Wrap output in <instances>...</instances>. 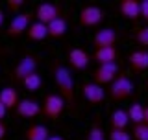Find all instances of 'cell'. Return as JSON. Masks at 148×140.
Segmentation results:
<instances>
[{
	"label": "cell",
	"instance_id": "cell-1",
	"mask_svg": "<svg viewBox=\"0 0 148 140\" xmlns=\"http://www.w3.org/2000/svg\"><path fill=\"white\" fill-rule=\"evenodd\" d=\"M52 76L54 83L59 90V96L65 100V103L69 107H76V94H74V77L65 65L61 63H54L52 65Z\"/></svg>",
	"mask_w": 148,
	"mask_h": 140
},
{
	"label": "cell",
	"instance_id": "cell-2",
	"mask_svg": "<svg viewBox=\"0 0 148 140\" xmlns=\"http://www.w3.org/2000/svg\"><path fill=\"white\" fill-rule=\"evenodd\" d=\"M65 107H67V103H65L63 98L56 92H50V94L45 96V101L41 105V114L48 122H58L61 118V114L65 113Z\"/></svg>",
	"mask_w": 148,
	"mask_h": 140
},
{
	"label": "cell",
	"instance_id": "cell-3",
	"mask_svg": "<svg viewBox=\"0 0 148 140\" xmlns=\"http://www.w3.org/2000/svg\"><path fill=\"white\" fill-rule=\"evenodd\" d=\"M133 90H135V85H133V81H132L128 76L120 74V76L109 85V88H108V96H109L113 101H124V100H128V98L133 94Z\"/></svg>",
	"mask_w": 148,
	"mask_h": 140
},
{
	"label": "cell",
	"instance_id": "cell-4",
	"mask_svg": "<svg viewBox=\"0 0 148 140\" xmlns=\"http://www.w3.org/2000/svg\"><path fill=\"white\" fill-rule=\"evenodd\" d=\"M32 18H34V15H32L30 11H21V13H17V15L11 18V22H9L6 35L11 37V39H18V37L26 35L28 28L32 26Z\"/></svg>",
	"mask_w": 148,
	"mask_h": 140
},
{
	"label": "cell",
	"instance_id": "cell-5",
	"mask_svg": "<svg viewBox=\"0 0 148 140\" xmlns=\"http://www.w3.org/2000/svg\"><path fill=\"white\" fill-rule=\"evenodd\" d=\"M120 65L119 63H108V65H100L98 68L92 72V83L104 87V85H111L119 76H120Z\"/></svg>",
	"mask_w": 148,
	"mask_h": 140
},
{
	"label": "cell",
	"instance_id": "cell-6",
	"mask_svg": "<svg viewBox=\"0 0 148 140\" xmlns=\"http://www.w3.org/2000/svg\"><path fill=\"white\" fill-rule=\"evenodd\" d=\"M37 57L35 55H24L11 70V79L15 83H22V79H26L30 74L37 72Z\"/></svg>",
	"mask_w": 148,
	"mask_h": 140
},
{
	"label": "cell",
	"instance_id": "cell-7",
	"mask_svg": "<svg viewBox=\"0 0 148 140\" xmlns=\"http://www.w3.org/2000/svg\"><path fill=\"white\" fill-rule=\"evenodd\" d=\"M61 6H59L58 2H43L39 4L35 9V18L37 22H41V24H50L52 20L61 17Z\"/></svg>",
	"mask_w": 148,
	"mask_h": 140
},
{
	"label": "cell",
	"instance_id": "cell-8",
	"mask_svg": "<svg viewBox=\"0 0 148 140\" xmlns=\"http://www.w3.org/2000/svg\"><path fill=\"white\" fill-rule=\"evenodd\" d=\"M80 24L83 28H92V26H98L102 20H104V11L98 6H83L80 9V17H78Z\"/></svg>",
	"mask_w": 148,
	"mask_h": 140
},
{
	"label": "cell",
	"instance_id": "cell-9",
	"mask_svg": "<svg viewBox=\"0 0 148 140\" xmlns=\"http://www.w3.org/2000/svg\"><path fill=\"white\" fill-rule=\"evenodd\" d=\"M117 41H119V35L113 28H102V30H98L95 33V37H92V44H95L96 50L113 48V46L117 44Z\"/></svg>",
	"mask_w": 148,
	"mask_h": 140
},
{
	"label": "cell",
	"instance_id": "cell-10",
	"mask_svg": "<svg viewBox=\"0 0 148 140\" xmlns=\"http://www.w3.org/2000/svg\"><path fill=\"white\" fill-rule=\"evenodd\" d=\"M82 94H83V98H85L91 105H100L102 101L106 100L104 87L96 85V83H92V81L83 83V85H82Z\"/></svg>",
	"mask_w": 148,
	"mask_h": 140
},
{
	"label": "cell",
	"instance_id": "cell-11",
	"mask_svg": "<svg viewBox=\"0 0 148 140\" xmlns=\"http://www.w3.org/2000/svg\"><path fill=\"white\" fill-rule=\"evenodd\" d=\"M67 57H69V67L74 68V70H80V72H82V70H85L87 67H89V63H91L89 54H87L83 48H72V50H69Z\"/></svg>",
	"mask_w": 148,
	"mask_h": 140
},
{
	"label": "cell",
	"instance_id": "cell-12",
	"mask_svg": "<svg viewBox=\"0 0 148 140\" xmlns=\"http://www.w3.org/2000/svg\"><path fill=\"white\" fill-rule=\"evenodd\" d=\"M119 13L128 20H139L141 18V0H120Z\"/></svg>",
	"mask_w": 148,
	"mask_h": 140
},
{
	"label": "cell",
	"instance_id": "cell-13",
	"mask_svg": "<svg viewBox=\"0 0 148 140\" xmlns=\"http://www.w3.org/2000/svg\"><path fill=\"white\" fill-rule=\"evenodd\" d=\"M17 114L21 118H35L41 114V103L37 100H21L17 105Z\"/></svg>",
	"mask_w": 148,
	"mask_h": 140
},
{
	"label": "cell",
	"instance_id": "cell-14",
	"mask_svg": "<svg viewBox=\"0 0 148 140\" xmlns=\"http://www.w3.org/2000/svg\"><path fill=\"white\" fill-rule=\"evenodd\" d=\"M128 63L135 72H145L148 68V50H135L128 55Z\"/></svg>",
	"mask_w": 148,
	"mask_h": 140
},
{
	"label": "cell",
	"instance_id": "cell-15",
	"mask_svg": "<svg viewBox=\"0 0 148 140\" xmlns=\"http://www.w3.org/2000/svg\"><path fill=\"white\" fill-rule=\"evenodd\" d=\"M117 57H119L117 46L100 48V50H95V54H92V59H95V63H98V67L100 65H108V63H117Z\"/></svg>",
	"mask_w": 148,
	"mask_h": 140
},
{
	"label": "cell",
	"instance_id": "cell-16",
	"mask_svg": "<svg viewBox=\"0 0 148 140\" xmlns=\"http://www.w3.org/2000/svg\"><path fill=\"white\" fill-rule=\"evenodd\" d=\"M0 101H2V105L6 107V109H17L18 101H21V98H18V92L15 87H4L2 90H0Z\"/></svg>",
	"mask_w": 148,
	"mask_h": 140
},
{
	"label": "cell",
	"instance_id": "cell-17",
	"mask_svg": "<svg viewBox=\"0 0 148 140\" xmlns=\"http://www.w3.org/2000/svg\"><path fill=\"white\" fill-rule=\"evenodd\" d=\"M130 124V118H128V113L124 109H115L109 116V125L111 129H117V131H124Z\"/></svg>",
	"mask_w": 148,
	"mask_h": 140
},
{
	"label": "cell",
	"instance_id": "cell-18",
	"mask_svg": "<svg viewBox=\"0 0 148 140\" xmlns=\"http://www.w3.org/2000/svg\"><path fill=\"white\" fill-rule=\"evenodd\" d=\"M48 137H50V131L43 124H34L24 131V138L26 140H46Z\"/></svg>",
	"mask_w": 148,
	"mask_h": 140
},
{
	"label": "cell",
	"instance_id": "cell-19",
	"mask_svg": "<svg viewBox=\"0 0 148 140\" xmlns=\"http://www.w3.org/2000/svg\"><path fill=\"white\" fill-rule=\"evenodd\" d=\"M46 30H48V37H52V39H61L65 37L67 33V20H65L63 17L56 18L52 20L50 24H46Z\"/></svg>",
	"mask_w": 148,
	"mask_h": 140
},
{
	"label": "cell",
	"instance_id": "cell-20",
	"mask_svg": "<svg viewBox=\"0 0 148 140\" xmlns=\"http://www.w3.org/2000/svg\"><path fill=\"white\" fill-rule=\"evenodd\" d=\"M128 118L133 125H139V124H145V105L139 103V101H133L132 105L128 107Z\"/></svg>",
	"mask_w": 148,
	"mask_h": 140
},
{
	"label": "cell",
	"instance_id": "cell-21",
	"mask_svg": "<svg viewBox=\"0 0 148 140\" xmlns=\"http://www.w3.org/2000/svg\"><path fill=\"white\" fill-rule=\"evenodd\" d=\"M26 37L30 41H43L48 37V30H46V24H41V22H32V26L28 28Z\"/></svg>",
	"mask_w": 148,
	"mask_h": 140
},
{
	"label": "cell",
	"instance_id": "cell-22",
	"mask_svg": "<svg viewBox=\"0 0 148 140\" xmlns=\"http://www.w3.org/2000/svg\"><path fill=\"white\" fill-rule=\"evenodd\" d=\"M41 85H43V79H41L39 72H34L26 79H22V87H24L26 90H30V92H37L41 88Z\"/></svg>",
	"mask_w": 148,
	"mask_h": 140
},
{
	"label": "cell",
	"instance_id": "cell-23",
	"mask_svg": "<svg viewBox=\"0 0 148 140\" xmlns=\"http://www.w3.org/2000/svg\"><path fill=\"white\" fill-rule=\"evenodd\" d=\"M85 140H106V133H104V129H102V125L98 122L92 124L91 127H89Z\"/></svg>",
	"mask_w": 148,
	"mask_h": 140
},
{
	"label": "cell",
	"instance_id": "cell-24",
	"mask_svg": "<svg viewBox=\"0 0 148 140\" xmlns=\"http://www.w3.org/2000/svg\"><path fill=\"white\" fill-rule=\"evenodd\" d=\"M132 138H135V140H148V125H146V124L133 125Z\"/></svg>",
	"mask_w": 148,
	"mask_h": 140
},
{
	"label": "cell",
	"instance_id": "cell-25",
	"mask_svg": "<svg viewBox=\"0 0 148 140\" xmlns=\"http://www.w3.org/2000/svg\"><path fill=\"white\" fill-rule=\"evenodd\" d=\"M109 140H132V133H128L126 129L124 131H117V129H111L108 135Z\"/></svg>",
	"mask_w": 148,
	"mask_h": 140
},
{
	"label": "cell",
	"instance_id": "cell-26",
	"mask_svg": "<svg viewBox=\"0 0 148 140\" xmlns=\"http://www.w3.org/2000/svg\"><path fill=\"white\" fill-rule=\"evenodd\" d=\"M135 39H137V43L141 44V46H148V26L145 28H141V30L135 33Z\"/></svg>",
	"mask_w": 148,
	"mask_h": 140
},
{
	"label": "cell",
	"instance_id": "cell-27",
	"mask_svg": "<svg viewBox=\"0 0 148 140\" xmlns=\"http://www.w3.org/2000/svg\"><path fill=\"white\" fill-rule=\"evenodd\" d=\"M24 4H26L24 0H8V7H9V11H13V13H17Z\"/></svg>",
	"mask_w": 148,
	"mask_h": 140
},
{
	"label": "cell",
	"instance_id": "cell-28",
	"mask_svg": "<svg viewBox=\"0 0 148 140\" xmlns=\"http://www.w3.org/2000/svg\"><path fill=\"white\" fill-rule=\"evenodd\" d=\"M141 18L148 26V0H141Z\"/></svg>",
	"mask_w": 148,
	"mask_h": 140
},
{
	"label": "cell",
	"instance_id": "cell-29",
	"mask_svg": "<svg viewBox=\"0 0 148 140\" xmlns=\"http://www.w3.org/2000/svg\"><path fill=\"white\" fill-rule=\"evenodd\" d=\"M6 135H8V127H6V124H4V120H0V140L6 138Z\"/></svg>",
	"mask_w": 148,
	"mask_h": 140
},
{
	"label": "cell",
	"instance_id": "cell-30",
	"mask_svg": "<svg viewBox=\"0 0 148 140\" xmlns=\"http://www.w3.org/2000/svg\"><path fill=\"white\" fill-rule=\"evenodd\" d=\"M6 113H8V109L2 105V101H0V120H4V116H6Z\"/></svg>",
	"mask_w": 148,
	"mask_h": 140
},
{
	"label": "cell",
	"instance_id": "cell-31",
	"mask_svg": "<svg viewBox=\"0 0 148 140\" xmlns=\"http://www.w3.org/2000/svg\"><path fill=\"white\" fill-rule=\"evenodd\" d=\"M46 140H65V138H63V137H59V135H50V137L46 138Z\"/></svg>",
	"mask_w": 148,
	"mask_h": 140
},
{
	"label": "cell",
	"instance_id": "cell-32",
	"mask_svg": "<svg viewBox=\"0 0 148 140\" xmlns=\"http://www.w3.org/2000/svg\"><path fill=\"white\" fill-rule=\"evenodd\" d=\"M2 26H4V11L0 9V30H2Z\"/></svg>",
	"mask_w": 148,
	"mask_h": 140
},
{
	"label": "cell",
	"instance_id": "cell-33",
	"mask_svg": "<svg viewBox=\"0 0 148 140\" xmlns=\"http://www.w3.org/2000/svg\"><path fill=\"white\" fill-rule=\"evenodd\" d=\"M145 124L148 125V107H145Z\"/></svg>",
	"mask_w": 148,
	"mask_h": 140
},
{
	"label": "cell",
	"instance_id": "cell-34",
	"mask_svg": "<svg viewBox=\"0 0 148 140\" xmlns=\"http://www.w3.org/2000/svg\"><path fill=\"white\" fill-rule=\"evenodd\" d=\"M0 55H4V50L2 48H0Z\"/></svg>",
	"mask_w": 148,
	"mask_h": 140
},
{
	"label": "cell",
	"instance_id": "cell-35",
	"mask_svg": "<svg viewBox=\"0 0 148 140\" xmlns=\"http://www.w3.org/2000/svg\"><path fill=\"white\" fill-rule=\"evenodd\" d=\"M146 87H148V83H146Z\"/></svg>",
	"mask_w": 148,
	"mask_h": 140
}]
</instances>
